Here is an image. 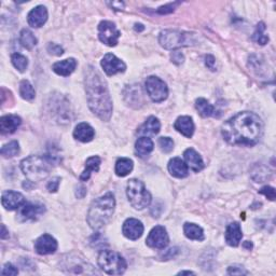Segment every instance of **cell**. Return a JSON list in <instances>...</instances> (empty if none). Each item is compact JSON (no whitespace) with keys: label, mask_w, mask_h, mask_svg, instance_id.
Wrapping results in <instances>:
<instances>
[{"label":"cell","mask_w":276,"mask_h":276,"mask_svg":"<svg viewBox=\"0 0 276 276\" xmlns=\"http://www.w3.org/2000/svg\"><path fill=\"white\" fill-rule=\"evenodd\" d=\"M161 123L155 117H149L147 121L139 127L138 133L143 135H155L160 132Z\"/></svg>","instance_id":"484cf974"},{"label":"cell","mask_w":276,"mask_h":276,"mask_svg":"<svg viewBox=\"0 0 276 276\" xmlns=\"http://www.w3.org/2000/svg\"><path fill=\"white\" fill-rule=\"evenodd\" d=\"M1 204L5 210L15 211L25 204V198L16 191H5L1 196Z\"/></svg>","instance_id":"5bb4252c"},{"label":"cell","mask_w":276,"mask_h":276,"mask_svg":"<svg viewBox=\"0 0 276 276\" xmlns=\"http://www.w3.org/2000/svg\"><path fill=\"white\" fill-rule=\"evenodd\" d=\"M192 35L179 31H163L160 32L159 43L166 50H177L183 47L190 46Z\"/></svg>","instance_id":"52a82bcc"},{"label":"cell","mask_w":276,"mask_h":276,"mask_svg":"<svg viewBox=\"0 0 276 276\" xmlns=\"http://www.w3.org/2000/svg\"><path fill=\"white\" fill-rule=\"evenodd\" d=\"M252 179L256 180V183H263L264 180H267L270 177V171L264 166H258L256 165L252 170Z\"/></svg>","instance_id":"e575fe53"},{"label":"cell","mask_w":276,"mask_h":276,"mask_svg":"<svg viewBox=\"0 0 276 276\" xmlns=\"http://www.w3.org/2000/svg\"><path fill=\"white\" fill-rule=\"evenodd\" d=\"M22 119L15 115L3 116L0 119V132L1 134H12L21 125Z\"/></svg>","instance_id":"e0dca14e"},{"label":"cell","mask_w":276,"mask_h":276,"mask_svg":"<svg viewBox=\"0 0 276 276\" xmlns=\"http://www.w3.org/2000/svg\"><path fill=\"white\" fill-rule=\"evenodd\" d=\"M46 212V207L41 204H32V203H25L22 206L19 218L21 221H26V220H35V219L39 218L43 213Z\"/></svg>","instance_id":"9a60e30c"},{"label":"cell","mask_w":276,"mask_h":276,"mask_svg":"<svg viewBox=\"0 0 276 276\" xmlns=\"http://www.w3.org/2000/svg\"><path fill=\"white\" fill-rule=\"evenodd\" d=\"M145 30V27L143 24H135V31H142Z\"/></svg>","instance_id":"c3c4849f"},{"label":"cell","mask_w":276,"mask_h":276,"mask_svg":"<svg viewBox=\"0 0 276 276\" xmlns=\"http://www.w3.org/2000/svg\"><path fill=\"white\" fill-rule=\"evenodd\" d=\"M215 64H216V60L213 55H206L205 56V65L207 66V68H210L211 70L215 71L216 70Z\"/></svg>","instance_id":"ee69618b"},{"label":"cell","mask_w":276,"mask_h":276,"mask_svg":"<svg viewBox=\"0 0 276 276\" xmlns=\"http://www.w3.org/2000/svg\"><path fill=\"white\" fill-rule=\"evenodd\" d=\"M221 132L230 145L253 146L262 137L263 123L253 112L243 111L224 122Z\"/></svg>","instance_id":"6da1fadb"},{"label":"cell","mask_w":276,"mask_h":276,"mask_svg":"<svg viewBox=\"0 0 276 276\" xmlns=\"http://www.w3.org/2000/svg\"><path fill=\"white\" fill-rule=\"evenodd\" d=\"M2 275H9V276H14V275H18L19 274V270L16 269L13 264L11 263H5L4 267L2 268V271H1Z\"/></svg>","instance_id":"f35d334b"},{"label":"cell","mask_w":276,"mask_h":276,"mask_svg":"<svg viewBox=\"0 0 276 276\" xmlns=\"http://www.w3.org/2000/svg\"><path fill=\"white\" fill-rule=\"evenodd\" d=\"M87 195V188L83 185H79L76 190V196L78 199H83Z\"/></svg>","instance_id":"bcb514c9"},{"label":"cell","mask_w":276,"mask_h":276,"mask_svg":"<svg viewBox=\"0 0 276 276\" xmlns=\"http://www.w3.org/2000/svg\"><path fill=\"white\" fill-rule=\"evenodd\" d=\"M243 238L241 224L239 222L230 223L226 230V242L229 246L238 247Z\"/></svg>","instance_id":"ac0fdd59"},{"label":"cell","mask_w":276,"mask_h":276,"mask_svg":"<svg viewBox=\"0 0 276 276\" xmlns=\"http://www.w3.org/2000/svg\"><path fill=\"white\" fill-rule=\"evenodd\" d=\"M20 152V145L16 140L13 142H10L9 144H5L3 147L0 150V153L3 155L4 157H12L18 155Z\"/></svg>","instance_id":"d6a6232c"},{"label":"cell","mask_w":276,"mask_h":276,"mask_svg":"<svg viewBox=\"0 0 276 276\" xmlns=\"http://www.w3.org/2000/svg\"><path fill=\"white\" fill-rule=\"evenodd\" d=\"M179 2H174V3H168L165 5H162L159 9L156 10V12L159 14H168V13H172L174 12V10H175L176 5H178Z\"/></svg>","instance_id":"74e56055"},{"label":"cell","mask_w":276,"mask_h":276,"mask_svg":"<svg viewBox=\"0 0 276 276\" xmlns=\"http://www.w3.org/2000/svg\"><path fill=\"white\" fill-rule=\"evenodd\" d=\"M252 40L257 43L264 46L269 42V36L266 35V24L263 22H260L256 27V31L252 35Z\"/></svg>","instance_id":"1f68e13d"},{"label":"cell","mask_w":276,"mask_h":276,"mask_svg":"<svg viewBox=\"0 0 276 276\" xmlns=\"http://www.w3.org/2000/svg\"><path fill=\"white\" fill-rule=\"evenodd\" d=\"M159 146L164 153H170L174 149V142L170 137H161L159 139Z\"/></svg>","instance_id":"d590c367"},{"label":"cell","mask_w":276,"mask_h":276,"mask_svg":"<svg viewBox=\"0 0 276 276\" xmlns=\"http://www.w3.org/2000/svg\"><path fill=\"white\" fill-rule=\"evenodd\" d=\"M126 194L131 205L136 210L142 211L151 203V194L146 189L145 184L138 179H129L126 185Z\"/></svg>","instance_id":"8992f818"},{"label":"cell","mask_w":276,"mask_h":276,"mask_svg":"<svg viewBox=\"0 0 276 276\" xmlns=\"http://www.w3.org/2000/svg\"><path fill=\"white\" fill-rule=\"evenodd\" d=\"M178 248H176V247H174V248H171L170 250H167V252L165 253L164 256H163V258H164V260H168V259H172L174 258L175 256L178 255Z\"/></svg>","instance_id":"f6af8a7d"},{"label":"cell","mask_w":276,"mask_h":276,"mask_svg":"<svg viewBox=\"0 0 276 276\" xmlns=\"http://www.w3.org/2000/svg\"><path fill=\"white\" fill-rule=\"evenodd\" d=\"M61 184V177H54L49 182V184H47V188L49 190V192L54 193L56 191L59 190V185Z\"/></svg>","instance_id":"ab89813d"},{"label":"cell","mask_w":276,"mask_h":276,"mask_svg":"<svg viewBox=\"0 0 276 276\" xmlns=\"http://www.w3.org/2000/svg\"><path fill=\"white\" fill-rule=\"evenodd\" d=\"M58 249V242L50 234H43L35 242V250L39 255H51Z\"/></svg>","instance_id":"4fadbf2b"},{"label":"cell","mask_w":276,"mask_h":276,"mask_svg":"<svg viewBox=\"0 0 276 276\" xmlns=\"http://www.w3.org/2000/svg\"><path fill=\"white\" fill-rule=\"evenodd\" d=\"M243 246L245 247V248H247L248 250H250L251 248H252V244L250 243L249 241H247V242H245V243L243 244Z\"/></svg>","instance_id":"681fc988"},{"label":"cell","mask_w":276,"mask_h":276,"mask_svg":"<svg viewBox=\"0 0 276 276\" xmlns=\"http://www.w3.org/2000/svg\"><path fill=\"white\" fill-rule=\"evenodd\" d=\"M146 91H147L149 97L154 103H161L164 101L168 96V89L166 83L161 80L160 78L155 76H150L146 80Z\"/></svg>","instance_id":"ba28073f"},{"label":"cell","mask_w":276,"mask_h":276,"mask_svg":"<svg viewBox=\"0 0 276 276\" xmlns=\"http://www.w3.org/2000/svg\"><path fill=\"white\" fill-rule=\"evenodd\" d=\"M84 86L90 109L101 121H109L112 115V100L109 90L104 78L93 66H89L86 69Z\"/></svg>","instance_id":"7a4b0ae2"},{"label":"cell","mask_w":276,"mask_h":276,"mask_svg":"<svg viewBox=\"0 0 276 276\" xmlns=\"http://www.w3.org/2000/svg\"><path fill=\"white\" fill-rule=\"evenodd\" d=\"M20 42L24 48L32 49L37 44L38 40L30 30H23L20 33Z\"/></svg>","instance_id":"f546056e"},{"label":"cell","mask_w":276,"mask_h":276,"mask_svg":"<svg viewBox=\"0 0 276 276\" xmlns=\"http://www.w3.org/2000/svg\"><path fill=\"white\" fill-rule=\"evenodd\" d=\"M247 273L248 272L241 266H231L228 268V274L230 275H246Z\"/></svg>","instance_id":"60d3db41"},{"label":"cell","mask_w":276,"mask_h":276,"mask_svg":"<svg viewBox=\"0 0 276 276\" xmlns=\"http://www.w3.org/2000/svg\"><path fill=\"white\" fill-rule=\"evenodd\" d=\"M184 274H187V275H193L194 273L193 272H191V271H182V272H179L178 275H184Z\"/></svg>","instance_id":"f907efd6"},{"label":"cell","mask_w":276,"mask_h":276,"mask_svg":"<svg viewBox=\"0 0 276 276\" xmlns=\"http://www.w3.org/2000/svg\"><path fill=\"white\" fill-rule=\"evenodd\" d=\"M8 232H7V229H5L4 227V224H2L1 226V234H0V236H1V239L4 240V239H7L8 238Z\"/></svg>","instance_id":"7dc6e473"},{"label":"cell","mask_w":276,"mask_h":276,"mask_svg":"<svg viewBox=\"0 0 276 276\" xmlns=\"http://www.w3.org/2000/svg\"><path fill=\"white\" fill-rule=\"evenodd\" d=\"M122 232L126 239L136 241L144 233V224L138 219L128 218L123 223Z\"/></svg>","instance_id":"7c38bea8"},{"label":"cell","mask_w":276,"mask_h":276,"mask_svg":"<svg viewBox=\"0 0 276 276\" xmlns=\"http://www.w3.org/2000/svg\"><path fill=\"white\" fill-rule=\"evenodd\" d=\"M95 136L94 128L89 123H79L74 131V137L81 143H89L93 140Z\"/></svg>","instance_id":"7402d4cb"},{"label":"cell","mask_w":276,"mask_h":276,"mask_svg":"<svg viewBox=\"0 0 276 276\" xmlns=\"http://www.w3.org/2000/svg\"><path fill=\"white\" fill-rule=\"evenodd\" d=\"M100 65L108 76H114L116 74H119V72H124L126 69L124 61L118 59L115 54L111 53H108L104 56L100 61Z\"/></svg>","instance_id":"8fae6325"},{"label":"cell","mask_w":276,"mask_h":276,"mask_svg":"<svg viewBox=\"0 0 276 276\" xmlns=\"http://www.w3.org/2000/svg\"><path fill=\"white\" fill-rule=\"evenodd\" d=\"M195 108L198 109L199 114L204 117H212V116H215V108H214V106L212 104H210V101L206 100L205 98H198L195 101Z\"/></svg>","instance_id":"f1b7e54d"},{"label":"cell","mask_w":276,"mask_h":276,"mask_svg":"<svg viewBox=\"0 0 276 276\" xmlns=\"http://www.w3.org/2000/svg\"><path fill=\"white\" fill-rule=\"evenodd\" d=\"M116 200L111 192L99 196L92 202L88 213V223L93 230H99L110 221L115 213Z\"/></svg>","instance_id":"3957f363"},{"label":"cell","mask_w":276,"mask_h":276,"mask_svg":"<svg viewBox=\"0 0 276 276\" xmlns=\"http://www.w3.org/2000/svg\"><path fill=\"white\" fill-rule=\"evenodd\" d=\"M48 20V10L44 5H37L27 15V22L31 27L39 28L46 24Z\"/></svg>","instance_id":"2e32d148"},{"label":"cell","mask_w":276,"mask_h":276,"mask_svg":"<svg viewBox=\"0 0 276 276\" xmlns=\"http://www.w3.org/2000/svg\"><path fill=\"white\" fill-rule=\"evenodd\" d=\"M11 61H12L13 66L20 72H24L27 69L28 60L24 55H22L20 53H14L12 54V56H11Z\"/></svg>","instance_id":"836d02e7"},{"label":"cell","mask_w":276,"mask_h":276,"mask_svg":"<svg viewBox=\"0 0 276 276\" xmlns=\"http://www.w3.org/2000/svg\"><path fill=\"white\" fill-rule=\"evenodd\" d=\"M168 172L171 173V175L176 178H184L188 176L189 170L188 165L185 164V162L183 161L180 157H173V159L168 162Z\"/></svg>","instance_id":"d6986e66"},{"label":"cell","mask_w":276,"mask_h":276,"mask_svg":"<svg viewBox=\"0 0 276 276\" xmlns=\"http://www.w3.org/2000/svg\"><path fill=\"white\" fill-rule=\"evenodd\" d=\"M48 52L50 54H53V55H56V56H60L64 53V50L63 48H61V46H59V44H56V43H50L49 46H48Z\"/></svg>","instance_id":"b9f144b4"},{"label":"cell","mask_w":276,"mask_h":276,"mask_svg":"<svg viewBox=\"0 0 276 276\" xmlns=\"http://www.w3.org/2000/svg\"><path fill=\"white\" fill-rule=\"evenodd\" d=\"M170 243V238L166 232V229L162 226H156L150 231L146 244L151 248L164 249Z\"/></svg>","instance_id":"30bf717a"},{"label":"cell","mask_w":276,"mask_h":276,"mask_svg":"<svg viewBox=\"0 0 276 276\" xmlns=\"http://www.w3.org/2000/svg\"><path fill=\"white\" fill-rule=\"evenodd\" d=\"M184 157L185 164L194 172H200L204 168V162H203L201 155L194 149L189 148L184 152Z\"/></svg>","instance_id":"44dd1931"},{"label":"cell","mask_w":276,"mask_h":276,"mask_svg":"<svg viewBox=\"0 0 276 276\" xmlns=\"http://www.w3.org/2000/svg\"><path fill=\"white\" fill-rule=\"evenodd\" d=\"M50 161L47 157L39 155H30L21 162V170L28 180L38 183L46 179L51 171Z\"/></svg>","instance_id":"277c9868"},{"label":"cell","mask_w":276,"mask_h":276,"mask_svg":"<svg viewBox=\"0 0 276 276\" xmlns=\"http://www.w3.org/2000/svg\"><path fill=\"white\" fill-rule=\"evenodd\" d=\"M171 60H172L174 64L180 65V64L184 63V56L182 52H179V51H174V52L171 54Z\"/></svg>","instance_id":"7bdbcfd3"},{"label":"cell","mask_w":276,"mask_h":276,"mask_svg":"<svg viewBox=\"0 0 276 276\" xmlns=\"http://www.w3.org/2000/svg\"><path fill=\"white\" fill-rule=\"evenodd\" d=\"M76 67H77V61L75 59H66L64 61L55 63L52 67V69L56 75L67 77L75 71Z\"/></svg>","instance_id":"603a6c76"},{"label":"cell","mask_w":276,"mask_h":276,"mask_svg":"<svg viewBox=\"0 0 276 276\" xmlns=\"http://www.w3.org/2000/svg\"><path fill=\"white\" fill-rule=\"evenodd\" d=\"M20 95L26 100H32L36 97L35 89L28 80H22L20 83Z\"/></svg>","instance_id":"4dcf8cb0"},{"label":"cell","mask_w":276,"mask_h":276,"mask_svg":"<svg viewBox=\"0 0 276 276\" xmlns=\"http://www.w3.org/2000/svg\"><path fill=\"white\" fill-rule=\"evenodd\" d=\"M100 163H101V160L99 156L94 155V156L89 157L86 162V170L83 171V173L80 176L81 182H88L90 177H91V174L93 172H98Z\"/></svg>","instance_id":"cb8c5ba5"},{"label":"cell","mask_w":276,"mask_h":276,"mask_svg":"<svg viewBox=\"0 0 276 276\" xmlns=\"http://www.w3.org/2000/svg\"><path fill=\"white\" fill-rule=\"evenodd\" d=\"M121 32L118 31L115 23L110 21H101L98 25L99 40L108 47H116L119 41Z\"/></svg>","instance_id":"9c48e42d"},{"label":"cell","mask_w":276,"mask_h":276,"mask_svg":"<svg viewBox=\"0 0 276 276\" xmlns=\"http://www.w3.org/2000/svg\"><path fill=\"white\" fill-rule=\"evenodd\" d=\"M259 193L263 194L266 198H268L270 201H274L276 198V193H275V189L271 185H266V187L261 188L259 190Z\"/></svg>","instance_id":"8d00e7d4"},{"label":"cell","mask_w":276,"mask_h":276,"mask_svg":"<svg viewBox=\"0 0 276 276\" xmlns=\"http://www.w3.org/2000/svg\"><path fill=\"white\" fill-rule=\"evenodd\" d=\"M174 127L177 132L182 133L184 136L185 137H192V135L194 133V123L192 118L189 116H183L179 117L178 119L175 121V124H174Z\"/></svg>","instance_id":"ffe728a7"},{"label":"cell","mask_w":276,"mask_h":276,"mask_svg":"<svg viewBox=\"0 0 276 276\" xmlns=\"http://www.w3.org/2000/svg\"><path fill=\"white\" fill-rule=\"evenodd\" d=\"M133 161L128 157H120L116 163V174L119 177H125L133 171Z\"/></svg>","instance_id":"83f0119b"},{"label":"cell","mask_w":276,"mask_h":276,"mask_svg":"<svg viewBox=\"0 0 276 276\" xmlns=\"http://www.w3.org/2000/svg\"><path fill=\"white\" fill-rule=\"evenodd\" d=\"M99 268L109 275H121L126 271L127 263L120 253L109 249H103L97 259Z\"/></svg>","instance_id":"5b68a950"},{"label":"cell","mask_w":276,"mask_h":276,"mask_svg":"<svg viewBox=\"0 0 276 276\" xmlns=\"http://www.w3.org/2000/svg\"><path fill=\"white\" fill-rule=\"evenodd\" d=\"M184 235L190 240L203 241L205 239L204 231H203V229L195 223L185 222L184 226Z\"/></svg>","instance_id":"4316f807"},{"label":"cell","mask_w":276,"mask_h":276,"mask_svg":"<svg viewBox=\"0 0 276 276\" xmlns=\"http://www.w3.org/2000/svg\"><path fill=\"white\" fill-rule=\"evenodd\" d=\"M154 148L153 142L149 137H140L137 139L136 144H135V150H136V153L140 157H145L149 155L152 150Z\"/></svg>","instance_id":"d4e9b609"}]
</instances>
